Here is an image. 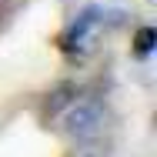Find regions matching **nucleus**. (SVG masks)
<instances>
[{
    "mask_svg": "<svg viewBox=\"0 0 157 157\" xmlns=\"http://www.w3.org/2000/svg\"><path fill=\"white\" fill-rule=\"evenodd\" d=\"M107 127V104L100 97H74L67 104V114H63V134L74 137L77 144L84 140H97Z\"/></svg>",
    "mask_w": 157,
    "mask_h": 157,
    "instance_id": "nucleus-1",
    "label": "nucleus"
},
{
    "mask_svg": "<svg viewBox=\"0 0 157 157\" xmlns=\"http://www.w3.org/2000/svg\"><path fill=\"white\" fill-rule=\"evenodd\" d=\"M74 94H77V87L74 84H60V87H54L50 94H47V104H44V114L47 117H54L60 107H67L70 100H74Z\"/></svg>",
    "mask_w": 157,
    "mask_h": 157,
    "instance_id": "nucleus-2",
    "label": "nucleus"
},
{
    "mask_svg": "<svg viewBox=\"0 0 157 157\" xmlns=\"http://www.w3.org/2000/svg\"><path fill=\"white\" fill-rule=\"evenodd\" d=\"M94 24H97V10H84V13L77 17V24L70 27V33H67V44H63V47H77V44L87 37V30H90Z\"/></svg>",
    "mask_w": 157,
    "mask_h": 157,
    "instance_id": "nucleus-3",
    "label": "nucleus"
},
{
    "mask_svg": "<svg viewBox=\"0 0 157 157\" xmlns=\"http://www.w3.org/2000/svg\"><path fill=\"white\" fill-rule=\"evenodd\" d=\"M154 40H157V30H154V27H140V30H137V40H134V44H137V47H134L137 57H147V54L154 50Z\"/></svg>",
    "mask_w": 157,
    "mask_h": 157,
    "instance_id": "nucleus-4",
    "label": "nucleus"
},
{
    "mask_svg": "<svg viewBox=\"0 0 157 157\" xmlns=\"http://www.w3.org/2000/svg\"><path fill=\"white\" fill-rule=\"evenodd\" d=\"M70 157H107V151L100 144H94V140H84V147H77Z\"/></svg>",
    "mask_w": 157,
    "mask_h": 157,
    "instance_id": "nucleus-5",
    "label": "nucleus"
}]
</instances>
